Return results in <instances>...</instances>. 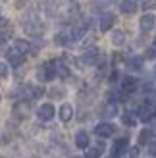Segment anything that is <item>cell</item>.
<instances>
[{
    "mask_svg": "<svg viewBox=\"0 0 156 158\" xmlns=\"http://www.w3.org/2000/svg\"><path fill=\"white\" fill-rule=\"evenodd\" d=\"M4 25H6V18H4L2 14H0V27H4Z\"/></svg>",
    "mask_w": 156,
    "mask_h": 158,
    "instance_id": "obj_26",
    "label": "cell"
},
{
    "mask_svg": "<svg viewBox=\"0 0 156 158\" xmlns=\"http://www.w3.org/2000/svg\"><path fill=\"white\" fill-rule=\"evenodd\" d=\"M23 58H25V56H23L21 52H18V50L14 48V46H12L10 50H8V62H10V64H12L14 68H18V66H21V62H23Z\"/></svg>",
    "mask_w": 156,
    "mask_h": 158,
    "instance_id": "obj_11",
    "label": "cell"
},
{
    "mask_svg": "<svg viewBox=\"0 0 156 158\" xmlns=\"http://www.w3.org/2000/svg\"><path fill=\"white\" fill-rule=\"evenodd\" d=\"M56 72H58V75H60V77H64V79H66V77L69 75L68 68H66V64H64V62H62V60H58V62H56Z\"/></svg>",
    "mask_w": 156,
    "mask_h": 158,
    "instance_id": "obj_21",
    "label": "cell"
},
{
    "mask_svg": "<svg viewBox=\"0 0 156 158\" xmlns=\"http://www.w3.org/2000/svg\"><path fill=\"white\" fill-rule=\"evenodd\" d=\"M58 116H60L62 122H69V120L73 118V106L68 104V102H66V104H62L60 110H58Z\"/></svg>",
    "mask_w": 156,
    "mask_h": 158,
    "instance_id": "obj_13",
    "label": "cell"
},
{
    "mask_svg": "<svg viewBox=\"0 0 156 158\" xmlns=\"http://www.w3.org/2000/svg\"><path fill=\"white\" fill-rule=\"evenodd\" d=\"M4 39H6V35H2V33H0V44L4 43Z\"/></svg>",
    "mask_w": 156,
    "mask_h": 158,
    "instance_id": "obj_27",
    "label": "cell"
},
{
    "mask_svg": "<svg viewBox=\"0 0 156 158\" xmlns=\"http://www.w3.org/2000/svg\"><path fill=\"white\" fill-rule=\"evenodd\" d=\"M14 114H15V116H21V118H25V116L29 114V102H27V100H25V102H23V100H19L18 104L14 106Z\"/></svg>",
    "mask_w": 156,
    "mask_h": 158,
    "instance_id": "obj_16",
    "label": "cell"
},
{
    "mask_svg": "<svg viewBox=\"0 0 156 158\" xmlns=\"http://www.w3.org/2000/svg\"><path fill=\"white\" fill-rule=\"evenodd\" d=\"M8 77V66L4 64V62H0V79Z\"/></svg>",
    "mask_w": 156,
    "mask_h": 158,
    "instance_id": "obj_24",
    "label": "cell"
},
{
    "mask_svg": "<svg viewBox=\"0 0 156 158\" xmlns=\"http://www.w3.org/2000/svg\"><path fill=\"white\" fill-rule=\"evenodd\" d=\"M137 85H139V81H137L135 77H131V75L123 77V81H121V93H123V94L133 93V91L137 89Z\"/></svg>",
    "mask_w": 156,
    "mask_h": 158,
    "instance_id": "obj_10",
    "label": "cell"
},
{
    "mask_svg": "<svg viewBox=\"0 0 156 158\" xmlns=\"http://www.w3.org/2000/svg\"><path fill=\"white\" fill-rule=\"evenodd\" d=\"M149 152H150V156L156 158V141H152V143L149 145Z\"/></svg>",
    "mask_w": 156,
    "mask_h": 158,
    "instance_id": "obj_25",
    "label": "cell"
},
{
    "mask_svg": "<svg viewBox=\"0 0 156 158\" xmlns=\"http://www.w3.org/2000/svg\"><path fill=\"white\" fill-rule=\"evenodd\" d=\"M100 62V50L98 48H87L83 54H81V58H79V64L85 66V68H91V66H96Z\"/></svg>",
    "mask_w": 156,
    "mask_h": 158,
    "instance_id": "obj_2",
    "label": "cell"
},
{
    "mask_svg": "<svg viewBox=\"0 0 156 158\" xmlns=\"http://www.w3.org/2000/svg\"><path fill=\"white\" fill-rule=\"evenodd\" d=\"M104 152V145L102 143H98L95 147H89L87 151H85V158H100Z\"/></svg>",
    "mask_w": 156,
    "mask_h": 158,
    "instance_id": "obj_14",
    "label": "cell"
},
{
    "mask_svg": "<svg viewBox=\"0 0 156 158\" xmlns=\"http://www.w3.org/2000/svg\"><path fill=\"white\" fill-rule=\"evenodd\" d=\"M137 8H139L137 0H120V10L125 15H133L137 12Z\"/></svg>",
    "mask_w": 156,
    "mask_h": 158,
    "instance_id": "obj_8",
    "label": "cell"
},
{
    "mask_svg": "<svg viewBox=\"0 0 156 158\" xmlns=\"http://www.w3.org/2000/svg\"><path fill=\"white\" fill-rule=\"evenodd\" d=\"M14 48L25 56V54L31 52V44H29V41H23V39H15V41H14Z\"/></svg>",
    "mask_w": 156,
    "mask_h": 158,
    "instance_id": "obj_15",
    "label": "cell"
},
{
    "mask_svg": "<svg viewBox=\"0 0 156 158\" xmlns=\"http://www.w3.org/2000/svg\"><path fill=\"white\" fill-rule=\"evenodd\" d=\"M152 129H143L139 133V145H150L152 143Z\"/></svg>",
    "mask_w": 156,
    "mask_h": 158,
    "instance_id": "obj_18",
    "label": "cell"
},
{
    "mask_svg": "<svg viewBox=\"0 0 156 158\" xmlns=\"http://www.w3.org/2000/svg\"><path fill=\"white\" fill-rule=\"evenodd\" d=\"M58 75V72H56V62H44V64L37 69V79L39 81H43V83H48V81H52L54 77Z\"/></svg>",
    "mask_w": 156,
    "mask_h": 158,
    "instance_id": "obj_1",
    "label": "cell"
},
{
    "mask_svg": "<svg viewBox=\"0 0 156 158\" xmlns=\"http://www.w3.org/2000/svg\"><path fill=\"white\" fill-rule=\"evenodd\" d=\"M121 122L125 123V125H131V127H133V125L137 123V118L131 114V112H123L121 114Z\"/></svg>",
    "mask_w": 156,
    "mask_h": 158,
    "instance_id": "obj_20",
    "label": "cell"
},
{
    "mask_svg": "<svg viewBox=\"0 0 156 158\" xmlns=\"http://www.w3.org/2000/svg\"><path fill=\"white\" fill-rule=\"evenodd\" d=\"M112 43H114V46H121L123 43H125V33H123V31H114Z\"/></svg>",
    "mask_w": 156,
    "mask_h": 158,
    "instance_id": "obj_19",
    "label": "cell"
},
{
    "mask_svg": "<svg viewBox=\"0 0 156 158\" xmlns=\"http://www.w3.org/2000/svg\"><path fill=\"white\" fill-rule=\"evenodd\" d=\"M0 100H2V97H0Z\"/></svg>",
    "mask_w": 156,
    "mask_h": 158,
    "instance_id": "obj_28",
    "label": "cell"
},
{
    "mask_svg": "<svg viewBox=\"0 0 156 158\" xmlns=\"http://www.w3.org/2000/svg\"><path fill=\"white\" fill-rule=\"evenodd\" d=\"M95 133H96V137L106 139V137H112L114 133H116V127H114L112 123H108V122H102V123H98L96 127H95Z\"/></svg>",
    "mask_w": 156,
    "mask_h": 158,
    "instance_id": "obj_6",
    "label": "cell"
},
{
    "mask_svg": "<svg viewBox=\"0 0 156 158\" xmlns=\"http://www.w3.org/2000/svg\"><path fill=\"white\" fill-rule=\"evenodd\" d=\"M127 64H129L131 69H141V68H143V58H141V56H133V58L127 62Z\"/></svg>",
    "mask_w": 156,
    "mask_h": 158,
    "instance_id": "obj_22",
    "label": "cell"
},
{
    "mask_svg": "<svg viewBox=\"0 0 156 158\" xmlns=\"http://www.w3.org/2000/svg\"><path fill=\"white\" fill-rule=\"evenodd\" d=\"M154 23H156V18L152 14H145L141 19H139V27H141L143 33H149V31H152L154 27Z\"/></svg>",
    "mask_w": 156,
    "mask_h": 158,
    "instance_id": "obj_7",
    "label": "cell"
},
{
    "mask_svg": "<svg viewBox=\"0 0 156 158\" xmlns=\"http://www.w3.org/2000/svg\"><path fill=\"white\" fill-rule=\"evenodd\" d=\"M114 21H116V15H114L112 12L100 14V15H98V29H100V31H110L112 25H114Z\"/></svg>",
    "mask_w": 156,
    "mask_h": 158,
    "instance_id": "obj_5",
    "label": "cell"
},
{
    "mask_svg": "<svg viewBox=\"0 0 156 158\" xmlns=\"http://www.w3.org/2000/svg\"><path fill=\"white\" fill-rule=\"evenodd\" d=\"M127 147H129L127 137H120V139H116V143H114V147H112V154H114V156H121L123 152L127 151Z\"/></svg>",
    "mask_w": 156,
    "mask_h": 158,
    "instance_id": "obj_9",
    "label": "cell"
},
{
    "mask_svg": "<svg viewBox=\"0 0 156 158\" xmlns=\"http://www.w3.org/2000/svg\"><path fill=\"white\" fill-rule=\"evenodd\" d=\"M54 114H56V108H54V104H50V102H44V104H41L39 110H37V118L41 122L54 120Z\"/></svg>",
    "mask_w": 156,
    "mask_h": 158,
    "instance_id": "obj_4",
    "label": "cell"
},
{
    "mask_svg": "<svg viewBox=\"0 0 156 158\" xmlns=\"http://www.w3.org/2000/svg\"><path fill=\"white\" fill-rule=\"evenodd\" d=\"M145 58H146V60H154V58H156V44H152V46H149V48H146Z\"/></svg>",
    "mask_w": 156,
    "mask_h": 158,
    "instance_id": "obj_23",
    "label": "cell"
},
{
    "mask_svg": "<svg viewBox=\"0 0 156 158\" xmlns=\"http://www.w3.org/2000/svg\"><path fill=\"white\" fill-rule=\"evenodd\" d=\"M75 145L79 147V148H85V151H87L89 145H91L89 133H87V131H77V135H75Z\"/></svg>",
    "mask_w": 156,
    "mask_h": 158,
    "instance_id": "obj_12",
    "label": "cell"
},
{
    "mask_svg": "<svg viewBox=\"0 0 156 158\" xmlns=\"http://www.w3.org/2000/svg\"><path fill=\"white\" fill-rule=\"evenodd\" d=\"M154 116H156V106L152 104V102H145V104H141L139 106V110H137V118L141 122H152L154 120Z\"/></svg>",
    "mask_w": 156,
    "mask_h": 158,
    "instance_id": "obj_3",
    "label": "cell"
},
{
    "mask_svg": "<svg viewBox=\"0 0 156 158\" xmlns=\"http://www.w3.org/2000/svg\"><path fill=\"white\" fill-rule=\"evenodd\" d=\"M118 114V104H114V102H106L104 108H102V116L104 118H114Z\"/></svg>",
    "mask_w": 156,
    "mask_h": 158,
    "instance_id": "obj_17",
    "label": "cell"
}]
</instances>
